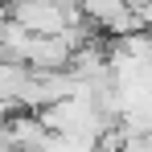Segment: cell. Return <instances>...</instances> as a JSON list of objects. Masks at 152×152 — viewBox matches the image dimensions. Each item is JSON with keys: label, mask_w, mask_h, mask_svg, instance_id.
Here are the masks:
<instances>
[{"label": "cell", "mask_w": 152, "mask_h": 152, "mask_svg": "<svg viewBox=\"0 0 152 152\" xmlns=\"http://www.w3.org/2000/svg\"><path fill=\"white\" fill-rule=\"evenodd\" d=\"M4 17H12L17 25H25L29 33H62L66 29V12L58 0H25L17 8H8Z\"/></svg>", "instance_id": "cell-1"}, {"label": "cell", "mask_w": 152, "mask_h": 152, "mask_svg": "<svg viewBox=\"0 0 152 152\" xmlns=\"http://www.w3.org/2000/svg\"><path fill=\"white\" fill-rule=\"evenodd\" d=\"M29 70L25 62H8V58H0V99L4 103H21V91H25V82H29Z\"/></svg>", "instance_id": "cell-2"}, {"label": "cell", "mask_w": 152, "mask_h": 152, "mask_svg": "<svg viewBox=\"0 0 152 152\" xmlns=\"http://www.w3.org/2000/svg\"><path fill=\"white\" fill-rule=\"evenodd\" d=\"M136 29H144L136 4H119L111 17H103V21H99V33H103V37H124V33H136Z\"/></svg>", "instance_id": "cell-3"}, {"label": "cell", "mask_w": 152, "mask_h": 152, "mask_svg": "<svg viewBox=\"0 0 152 152\" xmlns=\"http://www.w3.org/2000/svg\"><path fill=\"white\" fill-rule=\"evenodd\" d=\"M136 8H140V21H144V25L152 29V0H144V4H136Z\"/></svg>", "instance_id": "cell-4"}, {"label": "cell", "mask_w": 152, "mask_h": 152, "mask_svg": "<svg viewBox=\"0 0 152 152\" xmlns=\"http://www.w3.org/2000/svg\"><path fill=\"white\" fill-rule=\"evenodd\" d=\"M17 4H25V0H0V17H4L8 8H17Z\"/></svg>", "instance_id": "cell-5"}]
</instances>
